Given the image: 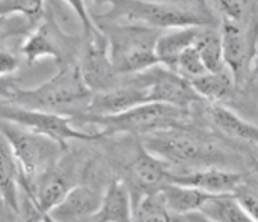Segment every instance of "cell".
Instances as JSON below:
<instances>
[{"label":"cell","instance_id":"28","mask_svg":"<svg viewBox=\"0 0 258 222\" xmlns=\"http://www.w3.org/2000/svg\"><path fill=\"white\" fill-rule=\"evenodd\" d=\"M247 3L244 2H217L213 3L214 10L221 16V21H230L241 24L247 13Z\"/></svg>","mask_w":258,"mask_h":222},{"label":"cell","instance_id":"29","mask_svg":"<svg viewBox=\"0 0 258 222\" xmlns=\"http://www.w3.org/2000/svg\"><path fill=\"white\" fill-rule=\"evenodd\" d=\"M236 199L239 200V203L243 205V208L248 212V215L251 216L254 222H258V193L251 189H248L243 183L240 188L237 189L235 193Z\"/></svg>","mask_w":258,"mask_h":222},{"label":"cell","instance_id":"6","mask_svg":"<svg viewBox=\"0 0 258 222\" xmlns=\"http://www.w3.org/2000/svg\"><path fill=\"white\" fill-rule=\"evenodd\" d=\"M0 120L43 135L46 138L53 139L64 146H67L70 140H97L103 138V135L99 131L86 132L77 129L74 127L75 121L70 117L46 113V111L29 110L10 103L0 104Z\"/></svg>","mask_w":258,"mask_h":222},{"label":"cell","instance_id":"16","mask_svg":"<svg viewBox=\"0 0 258 222\" xmlns=\"http://www.w3.org/2000/svg\"><path fill=\"white\" fill-rule=\"evenodd\" d=\"M129 174L132 179L143 189H150V192L157 190L164 183L168 182V164L160 157L150 153L141 143L135 158L129 162Z\"/></svg>","mask_w":258,"mask_h":222},{"label":"cell","instance_id":"30","mask_svg":"<svg viewBox=\"0 0 258 222\" xmlns=\"http://www.w3.org/2000/svg\"><path fill=\"white\" fill-rule=\"evenodd\" d=\"M20 68V57L13 51L0 49V78H12Z\"/></svg>","mask_w":258,"mask_h":222},{"label":"cell","instance_id":"5","mask_svg":"<svg viewBox=\"0 0 258 222\" xmlns=\"http://www.w3.org/2000/svg\"><path fill=\"white\" fill-rule=\"evenodd\" d=\"M186 110L161 103H145L117 116L90 117L81 116L74 121H82L95 125L104 136L128 133L135 136H149L152 133L182 127Z\"/></svg>","mask_w":258,"mask_h":222},{"label":"cell","instance_id":"9","mask_svg":"<svg viewBox=\"0 0 258 222\" xmlns=\"http://www.w3.org/2000/svg\"><path fill=\"white\" fill-rule=\"evenodd\" d=\"M126 82H121L118 86L104 92L93 93L89 107L84 116L108 117L117 116L125 111L132 110L138 105L149 103L146 88L139 79L132 75Z\"/></svg>","mask_w":258,"mask_h":222},{"label":"cell","instance_id":"10","mask_svg":"<svg viewBox=\"0 0 258 222\" xmlns=\"http://www.w3.org/2000/svg\"><path fill=\"white\" fill-rule=\"evenodd\" d=\"M168 182L197 189L210 196H224L235 194L244 183V175L221 168H204L185 174H171Z\"/></svg>","mask_w":258,"mask_h":222},{"label":"cell","instance_id":"34","mask_svg":"<svg viewBox=\"0 0 258 222\" xmlns=\"http://www.w3.org/2000/svg\"><path fill=\"white\" fill-rule=\"evenodd\" d=\"M254 77H255V79H257L258 82V60L255 61V66H254Z\"/></svg>","mask_w":258,"mask_h":222},{"label":"cell","instance_id":"1","mask_svg":"<svg viewBox=\"0 0 258 222\" xmlns=\"http://www.w3.org/2000/svg\"><path fill=\"white\" fill-rule=\"evenodd\" d=\"M101 21L134 24L150 29L214 27L215 17L210 5L200 2H143L118 0L107 3Z\"/></svg>","mask_w":258,"mask_h":222},{"label":"cell","instance_id":"20","mask_svg":"<svg viewBox=\"0 0 258 222\" xmlns=\"http://www.w3.org/2000/svg\"><path fill=\"white\" fill-rule=\"evenodd\" d=\"M211 121L218 131L236 140L258 144V125L246 121L235 111L224 104H214L211 108Z\"/></svg>","mask_w":258,"mask_h":222},{"label":"cell","instance_id":"11","mask_svg":"<svg viewBox=\"0 0 258 222\" xmlns=\"http://www.w3.org/2000/svg\"><path fill=\"white\" fill-rule=\"evenodd\" d=\"M219 33L222 40L225 67L229 70L236 85L239 86L250 59L248 36L241 24L230 21H221Z\"/></svg>","mask_w":258,"mask_h":222},{"label":"cell","instance_id":"17","mask_svg":"<svg viewBox=\"0 0 258 222\" xmlns=\"http://www.w3.org/2000/svg\"><path fill=\"white\" fill-rule=\"evenodd\" d=\"M21 170L7 140L0 135V199L14 212L20 211Z\"/></svg>","mask_w":258,"mask_h":222},{"label":"cell","instance_id":"31","mask_svg":"<svg viewBox=\"0 0 258 222\" xmlns=\"http://www.w3.org/2000/svg\"><path fill=\"white\" fill-rule=\"evenodd\" d=\"M17 86L12 78H0V101L2 103H9L12 101L14 94L18 90Z\"/></svg>","mask_w":258,"mask_h":222},{"label":"cell","instance_id":"35","mask_svg":"<svg viewBox=\"0 0 258 222\" xmlns=\"http://www.w3.org/2000/svg\"><path fill=\"white\" fill-rule=\"evenodd\" d=\"M257 170H258V162H257Z\"/></svg>","mask_w":258,"mask_h":222},{"label":"cell","instance_id":"2","mask_svg":"<svg viewBox=\"0 0 258 222\" xmlns=\"http://www.w3.org/2000/svg\"><path fill=\"white\" fill-rule=\"evenodd\" d=\"M93 93L86 86L78 66H64L54 77L32 89L18 88L10 104L29 110L78 118L84 116Z\"/></svg>","mask_w":258,"mask_h":222},{"label":"cell","instance_id":"21","mask_svg":"<svg viewBox=\"0 0 258 222\" xmlns=\"http://www.w3.org/2000/svg\"><path fill=\"white\" fill-rule=\"evenodd\" d=\"M189 82L200 99L208 100L214 104H221L225 100L230 99L237 88L228 68L219 72H206Z\"/></svg>","mask_w":258,"mask_h":222},{"label":"cell","instance_id":"14","mask_svg":"<svg viewBox=\"0 0 258 222\" xmlns=\"http://www.w3.org/2000/svg\"><path fill=\"white\" fill-rule=\"evenodd\" d=\"M56 31V21H53V24L45 22L39 24L25 38V42L21 46V54L29 64H34L42 59H53L61 63L62 66L67 64L64 61V51Z\"/></svg>","mask_w":258,"mask_h":222},{"label":"cell","instance_id":"32","mask_svg":"<svg viewBox=\"0 0 258 222\" xmlns=\"http://www.w3.org/2000/svg\"><path fill=\"white\" fill-rule=\"evenodd\" d=\"M187 221L190 222H214L211 219H208L207 216L203 215L202 212H193V214H189V215L185 216Z\"/></svg>","mask_w":258,"mask_h":222},{"label":"cell","instance_id":"18","mask_svg":"<svg viewBox=\"0 0 258 222\" xmlns=\"http://www.w3.org/2000/svg\"><path fill=\"white\" fill-rule=\"evenodd\" d=\"M200 28H176L158 35L156 40V59L158 66L174 71L179 56L193 46Z\"/></svg>","mask_w":258,"mask_h":222},{"label":"cell","instance_id":"27","mask_svg":"<svg viewBox=\"0 0 258 222\" xmlns=\"http://www.w3.org/2000/svg\"><path fill=\"white\" fill-rule=\"evenodd\" d=\"M38 25L21 16H0V44L16 36H28Z\"/></svg>","mask_w":258,"mask_h":222},{"label":"cell","instance_id":"24","mask_svg":"<svg viewBox=\"0 0 258 222\" xmlns=\"http://www.w3.org/2000/svg\"><path fill=\"white\" fill-rule=\"evenodd\" d=\"M132 222H172V214L158 190L143 193L141 199L134 203Z\"/></svg>","mask_w":258,"mask_h":222},{"label":"cell","instance_id":"4","mask_svg":"<svg viewBox=\"0 0 258 222\" xmlns=\"http://www.w3.org/2000/svg\"><path fill=\"white\" fill-rule=\"evenodd\" d=\"M0 135L16 157L23 175L21 186L29 189L40 177L54 170L67 146L29 129L0 120Z\"/></svg>","mask_w":258,"mask_h":222},{"label":"cell","instance_id":"12","mask_svg":"<svg viewBox=\"0 0 258 222\" xmlns=\"http://www.w3.org/2000/svg\"><path fill=\"white\" fill-rule=\"evenodd\" d=\"M101 201V194L88 186H74L50 215L58 222L92 221Z\"/></svg>","mask_w":258,"mask_h":222},{"label":"cell","instance_id":"8","mask_svg":"<svg viewBox=\"0 0 258 222\" xmlns=\"http://www.w3.org/2000/svg\"><path fill=\"white\" fill-rule=\"evenodd\" d=\"M135 77L146 88L149 103H161L186 110L193 103L202 101L187 79L165 67L154 66Z\"/></svg>","mask_w":258,"mask_h":222},{"label":"cell","instance_id":"7","mask_svg":"<svg viewBox=\"0 0 258 222\" xmlns=\"http://www.w3.org/2000/svg\"><path fill=\"white\" fill-rule=\"evenodd\" d=\"M143 147L167 164H190L213 158L211 144L183 128L152 133L142 138Z\"/></svg>","mask_w":258,"mask_h":222},{"label":"cell","instance_id":"33","mask_svg":"<svg viewBox=\"0 0 258 222\" xmlns=\"http://www.w3.org/2000/svg\"><path fill=\"white\" fill-rule=\"evenodd\" d=\"M40 222H58V221H56L50 214H45V215L40 218Z\"/></svg>","mask_w":258,"mask_h":222},{"label":"cell","instance_id":"19","mask_svg":"<svg viewBox=\"0 0 258 222\" xmlns=\"http://www.w3.org/2000/svg\"><path fill=\"white\" fill-rule=\"evenodd\" d=\"M167 208L174 215H189L193 212H199L203 205L208 200L214 197L207 193H203L197 189L182 186L178 183L165 182L160 189H157Z\"/></svg>","mask_w":258,"mask_h":222},{"label":"cell","instance_id":"37","mask_svg":"<svg viewBox=\"0 0 258 222\" xmlns=\"http://www.w3.org/2000/svg\"><path fill=\"white\" fill-rule=\"evenodd\" d=\"M0 103H2V101H0Z\"/></svg>","mask_w":258,"mask_h":222},{"label":"cell","instance_id":"22","mask_svg":"<svg viewBox=\"0 0 258 222\" xmlns=\"http://www.w3.org/2000/svg\"><path fill=\"white\" fill-rule=\"evenodd\" d=\"M193 47L200 56L207 72H219L226 68L219 29H215L214 27L200 28Z\"/></svg>","mask_w":258,"mask_h":222},{"label":"cell","instance_id":"3","mask_svg":"<svg viewBox=\"0 0 258 222\" xmlns=\"http://www.w3.org/2000/svg\"><path fill=\"white\" fill-rule=\"evenodd\" d=\"M97 25L106 33L110 59L118 75H136L158 66L156 59L158 31L119 22H108L107 25L97 22Z\"/></svg>","mask_w":258,"mask_h":222},{"label":"cell","instance_id":"23","mask_svg":"<svg viewBox=\"0 0 258 222\" xmlns=\"http://www.w3.org/2000/svg\"><path fill=\"white\" fill-rule=\"evenodd\" d=\"M199 212L214 222H254L235 194L214 196Z\"/></svg>","mask_w":258,"mask_h":222},{"label":"cell","instance_id":"26","mask_svg":"<svg viewBox=\"0 0 258 222\" xmlns=\"http://www.w3.org/2000/svg\"><path fill=\"white\" fill-rule=\"evenodd\" d=\"M174 72H176L178 75L185 78L187 81H191V79H196V78L204 75L207 70L203 64L202 59H200L196 49L191 46L179 56V59L175 64Z\"/></svg>","mask_w":258,"mask_h":222},{"label":"cell","instance_id":"13","mask_svg":"<svg viewBox=\"0 0 258 222\" xmlns=\"http://www.w3.org/2000/svg\"><path fill=\"white\" fill-rule=\"evenodd\" d=\"M25 190L28 192L34 207L32 215L40 219L45 214H50L61 203L71 190V186L67 178L53 170L40 177L31 188Z\"/></svg>","mask_w":258,"mask_h":222},{"label":"cell","instance_id":"15","mask_svg":"<svg viewBox=\"0 0 258 222\" xmlns=\"http://www.w3.org/2000/svg\"><path fill=\"white\" fill-rule=\"evenodd\" d=\"M134 200L126 183L114 179L101 196L99 210L90 222H132Z\"/></svg>","mask_w":258,"mask_h":222},{"label":"cell","instance_id":"36","mask_svg":"<svg viewBox=\"0 0 258 222\" xmlns=\"http://www.w3.org/2000/svg\"><path fill=\"white\" fill-rule=\"evenodd\" d=\"M0 104H3V103H0Z\"/></svg>","mask_w":258,"mask_h":222},{"label":"cell","instance_id":"25","mask_svg":"<svg viewBox=\"0 0 258 222\" xmlns=\"http://www.w3.org/2000/svg\"><path fill=\"white\" fill-rule=\"evenodd\" d=\"M46 3L43 2H21V0H3L0 2V16H21L39 25L45 18Z\"/></svg>","mask_w":258,"mask_h":222}]
</instances>
